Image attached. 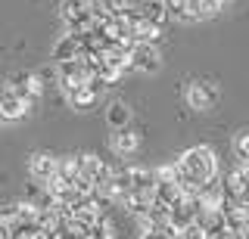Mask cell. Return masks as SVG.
Here are the masks:
<instances>
[{
	"label": "cell",
	"mask_w": 249,
	"mask_h": 239,
	"mask_svg": "<svg viewBox=\"0 0 249 239\" xmlns=\"http://www.w3.org/2000/svg\"><path fill=\"white\" fill-rule=\"evenodd\" d=\"M106 118H109V125H112L115 130H119V127H128L131 109H128L124 103H112V106H109V112H106Z\"/></svg>",
	"instance_id": "8"
},
{
	"label": "cell",
	"mask_w": 249,
	"mask_h": 239,
	"mask_svg": "<svg viewBox=\"0 0 249 239\" xmlns=\"http://www.w3.org/2000/svg\"><path fill=\"white\" fill-rule=\"evenodd\" d=\"M128 68H134V72H156L159 68V53H156L153 44H131Z\"/></svg>",
	"instance_id": "3"
},
{
	"label": "cell",
	"mask_w": 249,
	"mask_h": 239,
	"mask_svg": "<svg viewBox=\"0 0 249 239\" xmlns=\"http://www.w3.org/2000/svg\"><path fill=\"white\" fill-rule=\"evenodd\" d=\"M215 99H218V94H215L212 87H209V84L193 81V84H190V90H187V103H190L193 109H212Z\"/></svg>",
	"instance_id": "5"
},
{
	"label": "cell",
	"mask_w": 249,
	"mask_h": 239,
	"mask_svg": "<svg viewBox=\"0 0 249 239\" xmlns=\"http://www.w3.org/2000/svg\"><path fill=\"white\" fill-rule=\"evenodd\" d=\"M143 239H168V233H165V230H146Z\"/></svg>",
	"instance_id": "11"
},
{
	"label": "cell",
	"mask_w": 249,
	"mask_h": 239,
	"mask_svg": "<svg viewBox=\"0 0 249 239\" xmlns=\"http://www.w3.org/2000/svg\"><path fill=\"white\" fill-rule=\"evenodd\" d=\"M56 159L50 156H35L31 159V177H35L37 183H44V187H50L53 180H56Z\"/></svg>",
	"instance_id": "4"
},
{
	"label": "cell",
	"mask_w": 249,
	"mask_h": 239,
	"mask_svg": "<svg viewBox=\"0 0 249 239\" xmlns=\"http://www.w3.org/2000/svg\"><path fill=\"white\" fill-rule=\"evenodd\" d=\"M215 3H218V6H228V3H231V0H215Z\"/></svg>",
	"instance_id": "12"
},
{
	"label": "cell",
	"mask_w": 249,
	"mask_h": 239,
	"mask_svg": "<svg viewBox=\"0 0 249 239\" xmlns=\"http://www.w3.org/2000/svg\"><path fill=\"white\" fill-rule=\"evenodd\" d=\"M112 149L119 152V156H131V152L137 149V137L131 134L128 127H119V130L112 134Z\"/></svg>",
	"instance_id": "6"
},
{
	"label": "cell",
	"mask_w": 249,
	"mask_h": 239,
	"mask_svg": "<svg viewBox=\"0 0 249 239\" xmlns=\"http://www.w3.org/2000/svg\"><path fill=\"white\" fill-rule=\"evenodd\" d=\"M233 149H237V165H246V130H240V134H237Z\"/></svg>",
	"instance_id": "10"
},
{
	"label": "cell",
	"mask_w": 249,
	"mask_h": 239,
	"mask_svg": "<svg viewBox=\"0 0 249 239\" xmlns=\"http://www.w3.org/2000/svg\"><path fill=\"white\" fill-rule=\"evenodd\" d=\"M165 13L178 22H193L190 10H187V0H165Z\"/></svg>",
	"instance_id": "9"
},
{
	"label": "cell",
	"mask_w": 249,
	"mask_h": 239,
	"mask_svg": "<svg viewBox=\"0 0 249 239\" xmlns=\"http://www.w3.org/2000/svg\"><path fill=\"white\" fill-rule=\"evenodd\" d=\"M28 99L19 94V90H13V87H3L0 90V121H16V118H22V115L28 112Z\"/></svg>",
	"instance_id": "2"
},
{
	"label": "cell",
	"mask_w": 249,
	"mask_h": 239,
	"mask_svg": "<svg viewBox=\"0 0 249 239\" xmlns=\"http://www.w3.org/2000/svg\"><path fill=\"white\" fill-rule=\"evenodd\" d=\"M175 177H178V183H181V190L187 196H196L202 187H209L215 180V156L206 146L184 152L181 161L175 165Z\"/></svg>",
	"instance_id": "1"
},
{
	"label": "cell",
	"mask_w": 249,
	"mask_h": 239,
	"mask_svg": "<svg viewBox=\"0 0 249 239\" xmlns=\"http://www.w3.org/2000/svg\"><path fill=\"white\" fill-rule=\"evenodd\" d=\"M187 10H190L193 22H196V19H209V16H215L221 6H218L215 0H187Z\"/></svg>",
	"instance_id": "7"
}]
</instances>
